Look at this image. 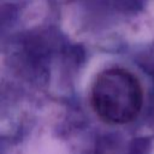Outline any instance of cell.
<instances>
[{"label": "cell", "instance_id": "cell-1", "mask_svg": "<svg viewBox=\"0 0 154 154\" xmlns=\"http://www.w3.org/2000/svg\"><path fill=\"white\" fill-rule=\"evenodd\" d=\"M96 114L109 124H125L141 112L143 91L140 81L130 71L111 67L97 75L90 91Z\"/></svg>", "mask_w": 154, "mask_h": 154}]
</instances>
